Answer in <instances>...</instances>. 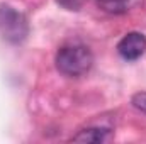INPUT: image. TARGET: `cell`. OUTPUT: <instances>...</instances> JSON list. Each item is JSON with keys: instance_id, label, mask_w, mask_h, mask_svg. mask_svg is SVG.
I'll use <instances>...</instances> for the list:
<instances>
[{"instance_id": "obj_1", "label": "cell", "mask_w": 146, "mask_h": 144, "mask_svg": "<svg viewBox=\"0 0 146 144\" xmlns=\"http://www.w3.org/2000/svg\"><path fill=\"white\" fill-rule=\"evenodd\" d=\"M54 63L61 75L78 78L90 71L94 65V54L83 44H68L58 49Z\"/></svg>"}, {"instance_id": "obj_2", "label": "cell", "mask_w": 146, "mask_h": 144, "mask_svg": "<svg viewBox=\"0 0 146 144\" xmlns=\"http://www.w3.org/2000/svg\"><path fill=\"white\" fill-rule=\"evenodd\" d=\"M0 36L10 44H22L29 36L26 15L10 5H0Z\"/></svg>"}, {"instance_id": "obj_3", "label": "cell", "mask_w": 146, "mask_h": 144, "mask_svg": "<svg viewBox=\"0 0 146 144\" xmlns=\"http://www.w3.org/2000/svg\"><path fill=\"white\" fill-rule=\"evenodd\" d=\"M146 51V36L141 32H127L117 44V53L126 61L139 59Z\"/></svg>"}, {"instance_id": "obj_4", "label": "cell", "mask_w": 146, "mask_h": 144, "mask_svg": "<svg viewBox=\"0 0 146 144\" xmlns=\"http://www.w3.org/2000/svg\"><path fill=\"white\" fill-rule=\"evenodd\" d=\"M110 136L109 129L104 127H88L80 131L76 136H73V143H87V144H97V143H106Z\"/></svg>"}, {"instance_id": "obj_5", "label": "cell", "mask_w": 146, "mask_h": 144, "mask_svg": "<svg viewBox=\"0 0 146 144\" xmlns=\"http://www.w3.org/2000/svg\"><path fill=\"white\" fill-rule=\"evenodd\" d=\"M131 0H97V5L109 14H124L129 9Z\"/></svg>"}, {"instance_id": "obj_6", "label": "cell", "mask_w": 146, "mask_h": 144, "mask_svg": "<svg viewBox=\"0 0 146 144\" xmlns=\"http://www.w3.org/2000/svg\"><path fill=\"white\" fill-rule=\"evenodd\" d=\"M131 104H133V107L136 108V110L143 112L146 115V92H138V93H134L133 98H131Z\"/></svg>"}, {"instance_id": "obj_7", "label": "cell", "mask_w": 146, "mask_h": 144, "mask_svg": "<svg viewBox=\"0 0 146 144\" xmlns=\"http://www.w3.org/2000/svg\"><path fill=\"white\" fill-rule=\"evenodd\" d=\"M58 3L68 10H78L82 7V0H58Z\"/></svg>"}]
</instances>
